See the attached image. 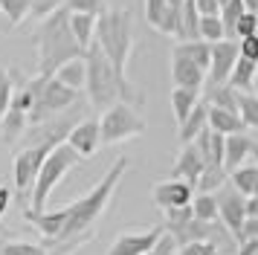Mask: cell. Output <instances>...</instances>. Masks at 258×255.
Here are the masks:
<instances>
[{"label":"cell","mask_w":258,"mask_h":255,"mask_svg":"<svg viewBox=\"0 0 258 255\" xmlns=\"http://www.w3.org/2000/svg\"><path fill=\"white\" fill-rule=\"evenodd\" d=\"M79 160H82V157H79L67 142H61V145H55V148L49 151L44 165H41V171H38V177H35V183H32V192H29V209H32V212H44V209H47V200H49V195H52V188L79 165Z\"/></svg>","instance_id":"5"},{"label":"cell","mask_w":258,"mask_h":255,"mask_svg":"<svg viewBox=\"0 0 258 255\" xmlns=\"http://www.w3.org/2000/svg\"><path fill=\"white\" fill-rule=\"evenodd\" d=\"M165 235L163 226H151L142 232H119L116 241L110 243L107 255H148Z\"/></svg>","instance_id":"10"},{"label":"cell","mask_w":258,"mask_h":255,"mask_svg":"<svg viewBox=\"0 0 258 255\" xmlns=\"http://www.w3.org/2000/svg\"><path fill=\"white\" fill-rule=\"evenodd\" d=\"M168 3H171V6H183V0H168Z\"/></svg>","instance_id":"48"},{"label":"cell","mask_w":258,"mask_h":255,"mask_svg":"<svg viewBox=\"0 0 258 255\" xmlns=\"http://www.w3.org/2000/svg\"><path fill=\"white\" fill-rule=\"evenodd\" d=\"M229 185L238 188L244 197H252L258 195V165H241V168H235L229 171Z\"/></svg>","instance_id":"28"},{"label":"cell","mask_w":258,"mask_h":255,"mask_svg":"<svg viewBox=\"0 0 258 255\" xmlns=\"http://www.w3.org/2000/svg\"><path fill=\"white\" fill-rule=\"evenodd\" d=\"M145 21L157 32L177 38V23H180V6H171L168 0H145Z\"/></svg>","instance_id":"15"},{"label":"cell","mask_w":258,"mask_h":255,"mask_svg":"<svg viewBox=\"0 0 258 255\" xmlns=\"http://www.w3.org/2000/svg\"><path fill=\"white\" fill-rule=\"evenodd\" d=\"M200 131H206V102H203V96H200L198 107L186 116V122H183V125H177V137H180L183 145H188V142H195V139H198Z\"/></svg>","instance_id":"23"},{"label":"cell","mask_w":258,"mask_h":255,"mask_svg":"<svg viewBox=\"0 0 258 255\" xmlns=\"http://www.w3.org/2000/svg\"><path fill=\"white\" fill-rule=\"evenodd\" d=\"M177 255H218V243L215 241H188V243H180Z\"/></svg>","instance_id":"36"},{"label":"cell","mask_w":258,"mask_h":255,"mask_svg":"<svg viewBox=\"0 0 258 255\" xmlns=\"http://www.w3.org/2000/svg\"><path fill=\"white\" fill-rule=\"evenodd\" d=\"M191 3H195L198 15H218L221 12V3L218 0H191Z\"/></svg>","instance_id":"43"},{"label":"cell","mask_w":258,"mask_h":255,"mask_svg":"<svg viewBox=\"0 0 258 255\" xmlns=\"http://www.w3.org/2000/svg\"><path fill=\"white\" fill-rule=\"evenodd\" d=\"M238 116L244 128H255L258 131V96L255 93H238Z\"/></svg>","instance_id":"31"},{"label":"cell","mask_w":258,"mask_h":255,"mask_svg":"<svg viewBox=\"0 0 258 255\" xmlns=\"http://www.w3.org/2000/svg\"><path fill=\"white\" fill-rule=\"evenodd\" d=\"M26 128H29V116L24 110H18V107H9L6 116L0 119V137H3L6 145H15V142H21Z\"/></svg>","instance_id":"21"},{"label":"cell","mask_w":258,"mask_h":255,"mask_svg":"<svg viewBox=\"0 0 258 255\" xmlns=\"http://www.w3.org/2000/svg\"><path fill=\"white\" fill-rule=\"evenodd\" d=\"M26 87L32 93V110H29V125H38L44 119L70 110L73 104L79 102V93L64 87L58 79L52 76H35V79H26Z\"/></svg>","instance_id":"6"},{"label":"cell","mask_w":258,"mask_h":255,"mask_svg":"<svg viewBox=\"0 0 258 255\" xmlns=\"http://www.w3.org/2000/svg\"><path fill=\"white\" fill-rule=\"evenodd\" d=\"M128 165H131L128 157H119V160L105 171V177H102L87 195L79 197V200L70 203V206H64V223H61V232L55 235V238L44 241L47 255H73L79 246H84V243L93 238L96 223H99V218L105 215V209L110 206L113 192H116V185L122 183V177H125V171H128Z\"/></svg>","instance_id":"1"},{"label":"cell","mask_w":258,"mask_h":255,"mask_svg":"<svg viewBox=\"0 0 258 255\" xmlns=\"http://www.w3.org/2000/svg\"><path fill=\"white\" fill-rule=\"evenodd\" d=\"M229 183V174H226V168H203V174H200L198 185H195V192H206V195H215L221 185Z\"/></svg>","instance_id":"32"},{"label":"cell","mask_w":258,"mask_h":255,"mask_svg":"<svg viewBox=\"0 0 258 255\" xmlns=\"http://www.w3.org/2000/svg\"><path fill=\"white\" fill-rule=\"evenodd\" d=\"M84 67H87V79H84V90H87V102L96 110H107L110 104L125 102L131 107H140L145 102L142 90H137V84H131V79H119L113 64L105 58V52L99 49V44H90L84 49Z\"/></svg>","instance_id":"2"},{"label":"cell","mask_w":258,"mask_h":255,"mask_svg":"<svg viewBox=\"0 0 258 255\" xmlns=\"http://www.w3.org/2000/svg\"><path fill=\"white\" fill-rule=\"evenodd\" d=\"M200 41H209V44H215V41H223L226 38V29H223V21L218 18V15H200Z\"/></svg>","instance_id":"33"},{"label":"cell","mask_w":258,"mask_h":255,"mask_svg":"<svg viewBox=\"0 0 258 255\" xmlns=\"http://www.w3.org/2000/svg\"><path fill=\"white\" fill-rule=\"evenodd\" d=\"M12 93H15V73L0 67V119L6 116L9 104H12Z\"/></svg>","instance_id":"34"},{"label":"cell","mask_w":258,"mask_h":255,"mask_svg":"<svg viewBox=\"0 0 258 255\" xmlns=\"http://www.w3.org/2000/svg\"><path fill=\"white\" fill-rule=\"evenodd\" d=\"M246 218H258V195L246 197Z\"/></svg>","instance_id":"45"},{"label":"cell","mask_w":258,"mask_h":255,"mask_svg":"<svg viewBox=\"0 0 258 255\" xmlns=\"http://www.w3.org/2000/svg\"><path fill=\"white\" fill-rule=\"evenodd\" d=\"M206 128L215 131V134H223V137L244 134L246 131L241 116L235 113V110H223V107H212V104H206Z\"/></svg>","instance_id":"19"},{"label":"cell","mask_w":258,"mask_h":255,"mask_svg":"<svg viewBox=\"0 0 258 255\" xmlns=\"http://www.w3.org/2000/svg\"><path fill=\"white\" fill-rule=\"evenodd\" d=\"M0 255H47L44 243H29V241H6L0 246Z\"/></svg>","instance_id":"35"},{"label":"cell","mask_w":258,"mask_h":255,"mask_svg":"<svg viewBox=\"0 0 258 255\" xmlns=\"http://www.w3.org/2000/svg\"><path fill=\"white\" fill-rule=\"evenodd\" d=\"M255 73H258V64H255V61H246V58L238 55V61H235V67H232V73H229L226 84H229V87H235L238 93H252Z\"/></svg>","instance_id":"25"},{"label":"cell","mask_w":258,"mask_h":255,"mask_svg":"<svg viewBox=\"0 0 258 255\" xmlns=\"http://www.w3.org/2000/svg\"><path fill=\"white\" fill-rule=\"evenodd\" d=\"M52 79H58L64 87H70V90H82L84 87V79H87V67H84V55L82 58H73L67 64H61L55 73H52Z\"/></svg>","instance_id":"24"},{"label":"cell","mask_w":258,"mask_h":255,"mask_svg":"<svg viewBox=\"0 0 258 255\" xmlns=\"http://www.w3.org/2000/svg\"><path fill=\"white\" fill-rule=\"evenodd\" d=\"M238 55L258 64V32L255 35H246V38H241V41H238Z\"/></svg>","instance_id":"40"},{"label":"cell","mask_w":258,"mask_h":255,"mask_svg":"<svg viewBox=\"0 0 258 255\" xmlns=\"http://www.w3.org/2000/svg\"><path fill=\"white\" fill-rule=\"evenodd\" d=\"M49 145H21V151L15 154V162H12V180H15V188L21 195H29L32 192V183H35L41 165L47 160L49 154Z\"/></svg>","instance_id":"9"},{"label":"cell","mask_w":258,"mask_h":255,"mask_svg":"<svg viewBox=\"0 0 258 255\" xmlns=\"http://www.w3.org/2000/svg\"><path fill=\"white\" fill-rule=\"evenodd\" d=\"M174 249H177L174 238H171V235H163V238H160V243H157L148 255H174Z\"/></svg>","instance_id":"41"},{"label":"cell","mask_w":258,"mask_h":255,"mask_svg":"<svg viewBox=\"0 0 258 255\" xmlns=\"http://www.w3.org/2000/svg\"><path fill=\"white\" fill-rule=\"evenodd\" d=\"M223 134H215V131H200L198 139H195V148L200 151L203 157V165L206 168H223Z\"/></svg>","instance_id":"18"},{"label":"cell","mask_w":258,"mask_h":255,"mask_svg":"<svg viewBox=\"0 0 258 255\" xmlns=\"http://www.w3.org/2000/svg\"><path fill=\"white\" fill-rule=\"evenodd\" d=\"M67 12H87V15H102L105 12V0H64Z\"/></svg>","instance_id":"38"},{"label":"cell","mask_w":258,"mask_h":255,"mask_svg":"<svg viewBox=\"0 0 258 255\" xmlns=\"http://www.w3.org/2000/svg\"><path fill=\"white\" fill-rule=\"evenodd\" d=\"M203 168H206V165H203L200 151L195 148V142H188V145H183V148H180V154H177L174 168H171V177H177V180H186L188 185H198Z\"/></svg>","instance_id":"16"},{"label":"cell","mask_w":258,"mask_h":255,"mask_svg":"<svg viewBox=\"0 0 258 255\" xmlns=\"http://www.w3.org/2000/svg\"><path fill=\"white\" fill-rule=\"evenodd\" d=\"M145 119L137 113V107H131L125 102L110 104L107 110H102L99 119V131H102V145H119V142H128L134 137L145 134Z\"/></svg>","instance_id":"7"},{"label":"cell","mask_w":258,"mask_h":255,"mask_svg":"<svg viewBox=\"0 0 258 255\" xmlns=\"http://www.w3.org/2000/svg\"><path fill=\"white\" fill-rule=\"evenodd\" d=\"M252 238H258V218H246V220H244V229H241V238H238V243L252 241Z\"/></svg>","instance_id":"42"},{"label":"cell","mask_w":258,"mask_h":255,"mask_svg":"<svg viewBox=\"0 0 258 255\" xmlns=\"http://www.w3.org/2000/svg\"><path fill=\"white\" fill-rule=\"evenodd\" d=\"M9 203H12V192L0 185V218H3L6 212H9Z\"/></svg>","instance_id":"44"},{"label":"cell","mask_w":258,"mask_h":255,"mask_svg":"<svg viewBox=\"0 0 258 255\" xmlns=\"http://www.w3.org/2000/svg\"><path fill=\"white\" fill-rule=\"evenodd\" d=\"M67 18H70V12L61 6L58 12L41 18L38 29L32 32V41L38 46V76H47L49 79L61 64L84 55V49L76 44V38L70 32Z\"/></svg>","instance_id":"3"},{"label":"cell","mask_w":258,"mask_h":255,"mask_svg":"<svg viewBox=\"0 0 258 255\" xmlns=\"http://www.w3.org/2000/svg\"><path fill=\"white\" fill-rule=\"evenodd\" d=\"M96 18H99V15H87V12H70V18H67L73 38H76V44L82 46V49H87V46L93 44Z\"/></svg>","instance_id":"22"},{"label":"cell","mask_w":258,"mask_h":255,"mask_svg":"<svg viewBox=\"0 0 258 255\" xmlns=\"http://www.w3.org/2000/svg\"><path fill=\"white\" fill-rule=\"evenodd\" d=\"M171 81H174V87L203 90L206 70H200L198 64H191V61H186V58H180V55H171Z\"/></svg>","instance_id":"17"},{"label":"cell","mask_w":258,"mask_h":255,"mask_svg":"<svg viewBox=\"0 0 258 255\" xmlns=\"http://www.w3.org/2000/svg\"><path fill=\"white\" fill-rule=\"evenodd\" d=\"M191 215L198 220H218V200L215 195H206V192H198L191 197Z\"/></svg>","instance_id":"30"},{"label":"cell","mask_w":258,"mask_h":255,"mask_svg":"<svg viewBox=\"0 0 258 255\" xmlns=\"http://www.w3.org/2000/svg\"><path fill=\"white\" fill-rule=\"evenodd\" d=\"M235 61H238V41H226V38L223 41H215L212 44L209 70H206V81L209 84H226Z\"/></svg>","instance_id":"12"},{"label":"cell","mask_w":258,"mask_h":255,"mask_svg":"<svg viewBox=\"0 0 258 255\" xmlns=\"http://www.w3.org/2000/svg\"><path fill=\"white\" fill-rule=\"evenodd\" d=\"M32 12V0H0V15L9 21V26H21Z\"/></svg>","instance_id":"29"},{"label":"cell","mask_w":258,"mask_h":255,"mask_svg":"<svg viewBox=\"0 0 258 255\" xmlns=\"http://www.w3.org/2000/svg\"><path fill=\"white\" fill-rule=\"evenodd\" d=\"M244 9L246 12H258V0H244Z\"/></svg>","instance_id":"46"},{"label":"cell","mask_w":258,"mask_h":255,"mask_svg":"<svg viewBox=\"0 0 258 255\" xmlns=\"http://www.w3.org/2000/svg\"><path fill=\"white\" fill-rule=\"evenodd\" d=\"M191 197H195V185H188L186 180H163V183H157L151 188V200L157 209H183V206H191Z\"/></svg>","instance_id":"11"},{"label":"cell","mask_w":258,"mask_h":255,"mask_svg":"<svg viewBox=\"0 0 258 255\" xmlns=\"http://www.w3.org/2000/svg\"><path fill=\"white\" fill-rule=\"evenodd\" d=\"M252 93L258 96V73H255V81H252Z\"/></svg>","instance_id":"47"},{"label":"cell","mask_w":258,"mask_h":255,"mask_svg":"<svg viewBox=\"0 0 258 255\" xmlns=\"http://www.w3.org/2000/svg\"><path fill=\"white\" fill-rule=\"evenodd\" d=\"M93 41L113 64L119 79H128V61L134 52V15L131 9H105L96 18Z\"/></svg>","instance_id":"4"},{"label":"cell","mask_w":258,"mask_h":255,"mask_svg":"<svg viewBox=\"0 0 258 255\" xmlns=\"http://www.w3.org/2000/svg\"><path fill=\"white\" fill-rule=\"evenodd\" d=\"M255 32H258V12H244V15L235 21L232 35H238V38H246V35H255Z\"/></svg>","instance_id":"37"},{"label":"cell","mask_w":258,"mask_h":255,"mask_svg":"<svg viewBox=\"0 0 258 255\" xmlns=\"http://www.w3.org/2000/svg\"><path fill=\"white\" fill-rule=\"evenodd\" d=\"M171 55H180L191 61V64H198L200 70H209V58H212V44L209 41H177L174 49H171Z\"/></svg>","instance_id":"20"},{"label":"cell","mask_w":258,"mask_h":255,"mask_svg":"<svg viewBox=\"0 0 258 255\" xmlns=\"http://www.w3.org/2000/svg\"><path fill=\"white\" fill-rule=\"evenodd\" d=\"M203 102L212 107H223V110H235L238 113V90L229 84H209L206 93H200Z\"/></svg>","instance_id":"26"},{"label":"cell","mask_w":258,"mask_h":255,"mask_svg":"<svg viewBox=\"0 0 258 255\" xmlns=\"http://www.w3.org/2000/svg\"><path fill=\"white\" fill-rule=\"evenodd\" d=\"M249 160H258V142L249 134H229L223 139V168H226V174L246 165Z\"/></svg>","instance_id":"14"},{"label":"cell","mask_w":258,"mask_h":255,"mask_svg":"<svg viewBox=\"0 0 258 255\" xmlns=\"http://www.w3.org/2000/svg\"><path fill=\"white\" fill-rule=\"evenodd\" d=\"M200 93H203V90H186V87H174V90H171V110H174L177 125H183V122H186V116L198 107Z\"/></svg>","instance_id":"27"},{"label":"cell","mask_w":258,"mask_h":255,"mask_svg":"<svg viewBox=\"0 0 258 255\" xmlns=\"http://www.w3.org/2000/svg\"><path fill=\"white\" fill-rule=\"evenodd\" d=\"M215 200H218V220H221V226L226 229V235L232 241H238L241 229H244V220H246V197L226 183L215 192Z\"/></svg>","instance_id":"8"},{"label":"cell","mask_w":258,"mask_h":255,"mask_svg":"<svg viewBox=\"0 0 258 255\" xmlns=\"http://www.w3.org/2000/svg\"><path fill=\"white\" fill-rule=\"evenodd\" d=\"M64 6V0H32V12H29V18H47L52 12H58Z\"/></svg>","instance_id":"39"},{"label":"cell","mask_w":258,"mask_h":255,"mask_svg":"<svg viewBox=\"0 0 258 255\" xmlns=\"http://www.w3.org/2000/svg\"><path fill=\"white\" fill-rule=\"evenodd\" d=\"M79 157H93L96 151L102 148V131H99V119H79L70 128V134L64 139Z\"/></svg>","instance_id":"13"}]
</instances>
